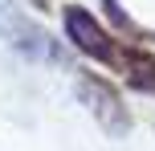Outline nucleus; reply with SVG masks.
I'll list each match as a JSON object with an SVG mask.
<instances>
[{"label": "nucleus", "mask_w": 155, "mask_h": 151, "mask_svg": "<svg viewBox=\"0 0 155 151\" xmlns=\"http://www.w3.org/2000/svg\"><path fill=\"white\" fill-rule=\"evenodd\" d=\"M78 98L90 106V114L110 131V135H123L127 131V110H123V98L114 94L110 82H102L98 74H78Z\"/></svg>", "instance_id": "7ed1b4c3"}, {"label": "nucleus", "mask_w": 155, "mask_h": 151, "mask_svg": "<svg viewBox=\"0 0 155 151\" xmlns=\"http://www.w3.org/2000/svg\"><path fill=\"white\" fill-rule=\"evenodd\" d=\"M114 65L127 74V82H131L135 90L155 94V57L147 53V49H118V53H114Z\"/></svg>", "instance_id": "20e7f679"}, {"label": "nucleus", "mask_w": 155, "mask_h": 151, "mask_svg": "<svg viewBox=\"0 0 155 151\" xmlns=\"http://www.w3.org/2000/svg\"><path fill=\"white\" fill-rule=\"evenodd\" d=\"M61 21H65V37L74 41V49H82L86 57H98V61H110L114 65V37L86 12L82 4H65L61 8Z\"/></svg>", "instance_id": "f03ea898"}, {"label": "nucleus", "mask_w": 155, "mask_h": 151, "mask_svg": "<svg viewBox=\"0 0 155 151\" xmlns=\"http://www.w3.org/2000/svg\"><path fill=\"white\" fill-rule=\"evenodd\" d=\"M102 8H106V16H110V21H114L123 33H135V21L123 12V8H118V0H102Z\"/></svg>", "instance_id": "39448f33"}, {"label": "nucleus", "mask_w": 155, "mask_h": 151, "mask_svg": "<svg viewBox=\"0 0 155 151\" xmlns=\"http://www.w3.org/2000/svg\"><path fill=\"white\" fill-rule=\"evenodd\" d=\"M0 37H4L12 49H21L25 57H57L49 33L37 29V25L16 8V0H0Z\"/></svg>", "instance_id": "f257e3e1"}, {"label": "nucleus", "mask_w": 155, "mask_h": 151, "mask_svg": "<svg viewBox=\"0 0 155 151\" xmlns=\"http://www.w3.org/2000/svg\"><path fill=\"white\" fill-rule=\"evenodd\" d=\"M33 8H49V0H33Z\"/></svg>", "instance_id": "423d86ee"}]
</instances>
